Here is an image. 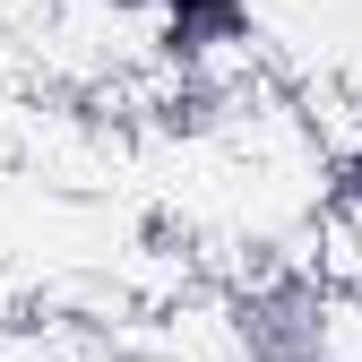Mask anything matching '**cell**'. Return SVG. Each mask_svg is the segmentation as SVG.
Returning <instances> with one entry per match:
<instances>
[{"label": "cell", "instance_id": "7a4b0ae2", "mask_svg": "<svg viewBox=\"0 0 362 362\" xmlns=\"http://www.w3.org/2000/svg\"><path fill=\"white\" fill-rule=\"evenodd\" d=\"M112 9L147 18L173 61H224L259 43V0H112Z\"/></svg>", "mask_w": 362, "mask_h": 362}, {"label": "cell", "instance_id": "277c9868", "mask_svg": "<svg viewBox=\"0 0 362 362\" xmlns=\"http://www.w3.org/2000/svg\"><path fill=\"white\" fill-rule=\"evenodd\" d=\"M224 362H250V354H224Z\"/></svg>", "mask_w": 362, "mask_h": 362}, {"label": "cell", "instance_id": "5b68a950", "mask_svg": "<svg viewBox=\"0 0 362 362\" xmlns=\"http://www.w3.org/2000/svg\"><path fill=\"white\" fill-rule=\"evenodd\" d=\"M337 362H362V354H337Z\"/></svg>", "mask_w": 362, "mask_h": 362}, {"label": "cell", "instance_id": "3957f363", "mask_svg": "<svg viewBox=\"0 0 362 362\" xmlns=\"http://www.w3.org/2000/svg\"><path fill=\"white\" fill-rule=\"evenodd\" d=\"M337 199L362 216V121H354V139H345V164H337Z\"/></svg>", "mask_w": 362, "mask_h": 362}, {"label": "cell", "instance_id": "6da1fadb", "mask_svg": "<svg viewBox=\"0 0 362 362\" xmlns=\"http://www.w3.org/2000/svg\"><path fill=\"white\" fill-rule=\"evenodd\" d=\"M224 337L250 362H337L345 337V302L328 276H302V267H276V276L242 285L224 302Z\"/></svg>", "mask_w": 362, "mask_h": 362}]
</instances>
